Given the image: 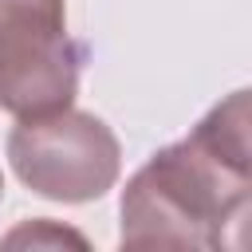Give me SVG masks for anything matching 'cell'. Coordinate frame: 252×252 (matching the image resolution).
Listing matches in <instances>:
<instances>
[{"label": "cell", "instance_id": "cell-5", "mask_svg": "<svg viewBox=\"0 0 252 252\" xmlns=\"http://www.w3.org/2000/svg\"><path fill=\"white\" fill-rule=\"evenodd\" d=\"M0 197H4V173H0Z\"/></svg>", "mask_w": 252, "mask_h": 252}, {"label": "cell", "instance_id": "cell-3", "mask_svg": "<svg viewBox=\"0 0 252 252\" xmlns=\"http://www.w3.org/2000/svg\"><path fill=\"white\" fill-rule=\"evenodd\" d=\"M87 47L67 32V0H0V106L16 118L75 106Z\"/></svg>", "mask_w": 252, "mask_h": 252}, {"label": "cell", "instance_id": "cell-2", "mask_svg": "<svg viewBox=\"0 0 252 252\" xmlns=\"http://www.w3.org/2000/svg\"><path fill=\"white\" fill-rule=\"evenodd\" d=\"M12 173L47 201L87 205L106 197L122 173L118 134L91 110H51L16 118L4 142Z\"/></svg>", "mask_w": 252, "mask_h": 252}, {"label": "cell", "instance_id": "cell-1", "mask_svg": "<svg viewBox=\"0 0 252 252\" xmlns=\"http://www.w3.org/2000/svg\"><path fill=\"white\" fill-rule=\"evenodd\" d=\"M252 205L248 91L220 98L185 138L154 150L118 201L122 248H244Z\"/></svg>", "mask_w": 252, "mask_h": 252}, {"label": "cell", "instance_id": "cell-4", "mask_svg": "<svg viewBox=\"0 0 252 252\" xmlns=\"http://www.w3.org/2000/svg\"><path fill=\"white\" fill-rule=\"evenodd\" d=\"M0 244H4V248H63V244L87 248V236L75 232V228L55 224V220H47V217H39V220H28V224L12 228Z\"/></svg>", "mask_w": 252, "mask_h": 252}]
</instances>
